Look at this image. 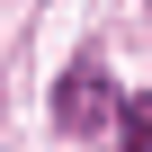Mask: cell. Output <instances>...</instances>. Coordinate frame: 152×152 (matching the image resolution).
Instances as JSON below:
<instances>
[{
	"label": "cell",
	"mask_w": 152,
	"mask_h": 152,
	"mask_svg": "<svg viewBox=\"0 0 152 152\" xmlns=\"http://www.w3.org/2000/svg\"><path fill=\"white\" fill-rule=\"evenodd\" d=\"M63 134H107L116 125V90H107V72L99 63H81V72H72V81H63Z\"/></svg>",
	"instance_id": "6da1fadb"
},
{
	"label": "cell",
	"mask_w": 152,
	"mask_h": 152,
	"mask_svg": "<svg viewBox=\"0 0 152 152\" xmlns=\"http://www.w3.org/2000/svg\"><path fill=\"white\" fill-rule=\"evenodd\" d=\"M116 134H125V152H152V90L116 107Z\"/></svg>",
	"instance_id": "7a4b0ae2"
}]
</instances>
